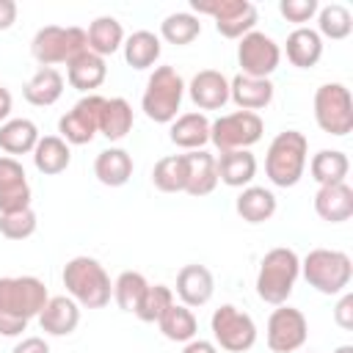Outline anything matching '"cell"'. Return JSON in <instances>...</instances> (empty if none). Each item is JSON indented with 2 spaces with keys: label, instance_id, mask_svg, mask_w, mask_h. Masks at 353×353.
I'll return each instance as SVG.
<instances>
[{
  "label": "cell",
  "instance_id": "8d00e7d4",
  "mask_svg": "<svg viewBox=\"0 0 353 353\" xmlns=\"http://www.w3.org/2000/svg\"><path fill=\"white\" fill-rule=\"evenodd\" d=\"M353 30V17L342 3H328L323 8H317V33L320 39H331V41H342L347 39Z\"/></svg>",
  "mask_w": 353,
  "mask_h": 353
},
{
  "label": "cell",
  "instance_id": "44dd1931",
  "mask_svg": "<svg viewBox=\"0 0 353 353\" xmlns=\"http://www.w3.org/2000/svg\"><path fill=\"white\" fill-rule=\"evenodd\" d=\"M108 77V66H105V58L94 55L91 50L80 52L74 61L66 63V80L72 88L83 91V94H91L94 88H99Z\"/></svg>",
  "mask_w": 353,
  "mask_h": 353
},
{
  "label": "cell",
  "instance_id": "e575fe53",
  "mask_svg": "<svg viewBox=\"0 0 353 353\" xmlns=\"http://www.w3.org/2000/svg\"><path fill=\"white\" fill-rule=\"evenodd\" d=\"M157 325H160V334L171 342H190L196 339V331H199L196 314L182 303H171L157 320Z\"/></svg>",
  "mask_w": 353,
  "mask_h": 353
},
{
  "label": "cell",
  "instance_id": "4316f807",
  "mask_svg": "<svg viewBox=\"0 0 353 353\" xmlns=\"http://www.w3.org/2000/svg\"><path fill=\"white\" fill-rule=\"evenodd\" d=\"M25 99L36 108H50L61 99L63 94V74L55 69V66H41L22 88Z\"/></svg>",
  "mask_w": 353,
  "mask_h": 353
},
{
  "label": "cell",
  "instance_id": "74e56055",
  "mask_svg": "<svg viewBox=\"0 0 353 353\" xmlns=\"http://www.w3.org/2000/svg\"><path fill=\"white\" fill-rule=\"evenodd\" d=\"M201 33V22L193 11H176V14H168L163 22H160V36L168 41V44H176V47H185L190 44L193 39H199Z\"/></svg>",
  "mask_w": 353,
  "mask_h": 353
},
{
  "label": "cell",
  "instance_id": "f6af8a7d",
  "mask_svg": "<svg viewBox=\"0 0 353 353\" xmlns=\"http://www.w3.org/2000/svg\"><path fill=\"white\" fill-rule=\"evenodd\" d=\"M14 22H17V3L0 0V30H8Z\"/></svg>",
  "mask_w": 353,
  "mask_h": 353
},
{
  "label": "cell",
  "instance_id": "484cf974",
  "mask_svg": "<svg viewBox=\"0 0 353 353\" xmlns=\"http://www.w3.org/2000/svg\"><path fill=\"white\" fill-rule=\"evenodd\" d=\"M287 61L298 69H312L320 58H323V39L317 30L312 28H295L290 36H287Z\"/></svg>",
  "mask_w": 353,
  "mask_h": 353
},
{
  "label": "cell",
  "instance_id": "ac0fdd59",
  "mask_svg": "<svg viewBox=\"0 0 353 353\" xmlns=\"http://www.w3.org/2000/svg\"><path fill=\"white\" fill-rule=\"evenodd\" d=\"M77 323H80V306L69 295H52L39 314L41 331L50 336H69L77 328Z\"/></svg>",
  "mask_w": 353,
  "mask_h": 353
},
{
  "label": "cell",
  "instance_id": "836d02e7",
  "mask_svg": "<svg viewBox=\"0 0 353 353\" xmlns=\"http://www.w3.org/2000/svg\"><path fill=\"white\" fill-rule=\"evenodd\" d=\"M350 171V160L345 152L339 149H320L312 163H309V174L317 185H334V182H345Z\"/></svg>",
  "mask_w": 353,
  "mask_h": 353
},
{
  "label": "cell",
  "instance_id": "ffe728a7",
  "mask_svg": "<svg viewBox=\"0 0 353 353\" xmlns=\"http://www.w3.org/2000/svg\"><path fill=\"white\" fill-rule=\"evenodd\" d=\"M314 212L328 223H342L353 215V188L347 182L320 185L314 193Z\"/></svg>",
  "mask_w": 353,
  "mask_h": 353
},
{
  "label": "cell",
  "instance_id": "d6a6232c",
  "mask_svg": "<svg viewBox=\"0 0 353 353\" xmlns=\"http://www.w3.org/2000/svg\"><path fill=\"white\" fill-rule=\"evenodd\" d=\"M124 61L132 66V69H149L154 66V61L160 58V36H154L152 30H135L124 39Z\"/></svg>",
  "mask_w": 353,
  "mask_h": 353
},
{
  "label": "cell",
  "instance_id": "8fae6325",
  "mask_svg": "<svg viewBox=\"0 0 353 353\" xmlns=\"http://www.w3.org/2000/svg\"><path fill=\"white\" fill-rule=\"evenodd\" d=\"M190 8L212 17L223 39H243L256 25V6L248 0H190Z\"/></svg>",
  "mask_w": 353,
  "mask_h": 353
},
{
  "label": "cell",
  "instance_id": "9a60e30c",
  "mask_svg": "<svg viewBox=\"0 0 353 353\" xmlns=\"http://www.w3.org/2000/svg\"><path fill=\"white\" fill-rule=\"evenodd\" d=\"M30 207V185L17 157H0V215Z\"/></svg>",
  "mask_w": 353,
  "mask_h": 353
},
{
  "label": "cell",
  "instance_id": "7c38bea8",
  "mask_svg": "<svg viewBox=\"0 0 353 353\" xmlns=\"http://www.w3.org/2000/svg\"><path fill=\"white\" fill-rule=\"evenodd\" d=\"M102 105H105V97H99V94H85L83 99H77L74 108L58 119V135L74 146L91 143L94 135L99 132Z\"/></svg>",
  "mask_w": 353,
  "mask_h": 353
},
{
  "label": "cell",
  "instance_id": "30bf717a",
  "mask_svg": "<svg viewBox=\"0 0 353 353\" xmlns=\"http://www.w3.org/2000/svg\"><path fill=\"white\" fill-rule=\"evenodd\" d=\"M262 132H265V124L259 113H251V110H234L210 121V141L221 154L254 146L262 138Z\"/></svg>",
  "mask_w": 353,
  "mask_h": 353
},
{
  "label": "cell",
  "instance_id": "f1b7e54d",
  "mask_svg": "<svg viewBox=\"0 0 353 353\" xmlns=\"http://www.w3.org/2000/svg\"><path fill=\"white\" fill-rule=\"evenodd\" d=\"M30 154H33V165L47 176H55V174L66 171L69 163H72V149L61 135L39 138V143H36V149Z\"/></svg>",
  "mask_w": 353,
  "mask_h": 353
},
{
  "label": "cell",
  "instance_id": "c3c4849f",
  "mask_svg": "<svg viewBox=\"0 0 353 353\" xmlns=\"http://www.w3.org/2000/svg\"><path fill=\"white\" fill-rule=\"evenodd\" d=\"M334 353H353V345H339Z\"/></svg>",
  "mask_w": 353,
  "mask_h": 353
},
{
  "label": "cell",
  "instance_id": "277c9868",
  "mask_svg": "<svg viewBox=\"0 0 353 353\" xmlns=\"http://www.w3.org/2000/svg\"><path fill=\"white\" fill-rule=\"evenodd\" d=\"M306 154H309V141L298 130H284L279 132L265 154V174L276 188H292L301 182L303 168H306Z\"/></svg>",
  "mask_w": 353,
  "mask_h": 353
},
{
  "label": "cell",
  "instance_id": "7402d4cb",
  "mask_svg": "<svg viewBox=\"0 0 353 353\" xmlns=\"http://www.w3.org/2000/svg\"><path fill=\"white\" fill-rule=\"evenodd\" d=\"M168 138H171L174 146H179L185 152H196L210 141V119L204 113H199V110L182 113V116H176L171 121Z\"/></svg>",
  "mask_w": 353,
  "mask_h": 353
},
{
  "label": "cell",
  "instance_id": "7bdbcfd3",
  "mask_svg": "<svg viewBox=\"0 0 353 353\" xmlns=\"http://www.w3.org/2000/svg\"><path fill=\"white\" fill-rule=\"evenodd\" d=\"M334 320L342 331H350L353 328V292H342L336 309H334Z\"/></svg>",
  "mask_w": 353,
  "mask_h": 353
},
{
  "label": "cell",
  "instance_id": "8992f818",
  "mask_svg": "<svg viewBox=\"0 0 353 353\" xmlns=\"http://www.w3.org/2000/svg\"><path fill=\"white\" fill-rule=\"evenodd\" d=\"M185 97V80L174 66H157L143 88L141 110L157 124H171Z\"/></svg>",
  "mask_w": 353,
  "mask_h": 353
},
{
  "label": "cell",
  "instance_id": "ee69618b",
  "mask_svg": "<svg viewBox=\"0 0 353 353\" xmlns=\"http://www.w3.org/2000/svg\"><path fill=\"white\" fill-rule=\"evenodd\" d=\"M11 353H50V345L41 336H25Z\"/></svg>",
  "mask_w": 353,
  "mask_h": 353
},
{
  "label": "cell",
  "instance_id": "4fadbf2b",
  "mask_svg": "<svg viewBox=\"0 0 353 353\" xmlns=\"http://www.w3.org/2000/svg\"><path fill=\"white\" fill-rule=\"evenodd\" d=\"M281 61V47L262 30H251L240 39L237 44V63L240 74L248 77H270L279 69Z\"/></svg>",
  "mask_w": 353,
  "mask_h": 353
},
{
  "label": "cell",
  "instance_id": "ba28073f",
  "mask_svg": "<svg viewBox=\"0 0 353 353\" xmlns=\"http://www.w3.org/2000/svg\"><path fill=\"white\" fill-rule=\"evenodd\" d=\"M314 121L328 135H347L353 130V99L345 83H323L314 91Z\"/></svg>",
  "mask_w": 353,
  "mask_h": 353
},
{
  "label": "cell",
  "instance_id": "d6986e66",
  "mask_svg": "<svg viewBox=\"0 0 353 353\" xmlns=\"http://www.w3.org/2000/svg\"><path fill=\"white\" fill-rule=\"evenodd\" d=\"M229 99L240 110H262L273 99V83L270 77H248V74H234L229 80Z\"/></svg>",
  "mask_w": 353,
  "mask_h": 353
},
{
  "label": "cell",
  "instance_id": "2e32d148",
  "mask_svg": "<svg viewBox=\"0 0 353 353\" xmlns=\"http://www.w3.org/2000/svg\"><path fill=\"white\" fill-rule=\"evenodd\" d=\"M185 88L199 110H221L229 102V80L218 69L196 72L190 85H185Z\"/></svg>",
  "mask_w": 353,
  "mask_h": 353
},
{
  "label": "cell",
  "instance_id": "7a4b0ae2",
  "mask_svg": "<svg viewBox=\"0 0 353 353\" xmlns=\"http://www.w3.org/2000/svg\"><path fill=\"white\" fill-rule=\"evenodd\" d=\"M61 279H63V287H66L69 298L77 306L102 309V306L110 303V295H113L110 276L94 256H72L63 265Z\"/></svg>",
  "mask_w": 353,
  "mask_h": 353
},
{
  "label": "cell",
  "instance_id": "bcb514c9",
  "mask_svg": "<svg viewBox=\"0 0 353 353\" xmlns=\"http://www.w3.org/2000/svg\"><path fill=\"white\" fill-rule=\"evenodd\" d=\"M182 353H218V347L210 339H190V342H185Z\"/></svg>",
  "mask_w": 353,
  "mask_h": 353
},
{
  "label": "cell",
  "instance_id": "e0dca14e",
  "mask_svg": "<svg viewBox=\"0 0 353 353\" xmlns=\"http://www.w3.org/2000/svg\"><path fill=\"white\" fill-rule=\"evenodd\" d=\"M215 292V279L210 273V268L204 265H185L176 273V295L182 301V306L193 309V306H204Z\"/></svg>",
  "mask_w": 353,
  "mask_h": 353
},
{
  "label": "cell",
  "instance_id": "7dc6e473",
  "mask_svg": "<svg viewBox=\"0 0 353 353\" xmlns=\"http://www.w3.org/2000/svg\"><path fill=\"white\" fill-rule=\"evenodd\" d=\"M11 105H14L11 91L0 85V124H6V121H8V116H11Z\"/></svg>",
  "mask_w": 353,
  "mask_h": 353
},
{
  "label": "cell",
  "instance_id": "603a6c76",
  "mask_svg": "<svg viewBox=\"0 0 353 353\" xmlns=\"http://www.w3.org/2000/svg\"><path fill=\"white\" fill-rule=\"evenodd\" d=\"M185 165H188V182H185V193L190 196H207L215 190L218 185V168H215V157L204 149L196 152H185Z\"/></svg>",
  "mask_w": 353,
  "mask_h": 353
},
{
  "label": "cell",
  "instance_id": "6da1fadb",
  "mask_svg": "<svg viewBox=\"0 0 353 353\" xmlns=\"http://www.w3.org/2000/svg\"><path fill=\"white\" fill-rule=\"evenodd\" d=\"M50 292L36 276L0 279V336H19L33 317L41 314Z\"/></svg>",
  "mask_w": 353,
  "mask_h": 353
},
{
  "label": "cell",
  "instance_id": "1f68e13d",
  "mask_svg": "<svg viewBox=\"0 0 353 353\" xmlns=\"http://www.w3.org/2000/svg\"><path fill=\"white\" fill-rule=\"evenodd\" d=\"M132 105L124 97H110L102 105V116H99V132L108 141H121L130 130H132Z\"/></svg>",
  "mask_w": 353,
  "mask_h": 353
},
{
  "label": "cell",
  "instance_id": "9c48e42d",
  "mask_svg": "<svg viewBox=\"0 0 353 353\" xmlns=\"http://www.w3.org/2000/svg\"><path fill=\"white\" fill-rule=\"evenodd\" d=\"M210 328L215 336V347L229 350V353H245L256 342V323L251 320L248 312H243L232 303H223L212 312Z\"/></svg>",
  "mask_w": 353,
  "mask_h": 353
},
{
  "label": "cell",
  "instance_id": "f35d334b",
  "mask_svg": "<svg viewBox=\"0 0 353 353\" xmlns=\"http://www.w3.org/2000/svg\"><path fill=\"white\" fill-rule=\"evenodd\" d=\"M146 287H149V281H146L141 273H135V270H124V273L113 281V298H116L119 309H121V312H132V314H135L138 301L143 298Z\"/></svg>",
  "mask_w": 353,
  "mask_h": 353
},
{
  "label": "cell",
  "instance_id": "f546056e",
  "mask_svg": "<svg viewBox=\"0 0 353 353\" xmlns=\"http://www.w3.org/2000/svg\"><path fill=\"white\" fill-rule=\"evenodd\" d=\"M39 127L30 119H8L6 124H0V149L8 157L17 154H30L39 143Z\"/></svg>",
  "mask_w": 353,
  "mask_h": 353
},
{
  "label": "cell",
  "instance_id": "d590c367",
  "mask_svg": "<svg viewBox=\"0 0 353 353\" xmlns=\"http://www.w3.org/2000/svg\"><path fill=\"white\" fill-rule=\"evenodd\" d=\"M152 182L163 193H182L188 182V165L185 154H165L152 168Z\"/></svg>",
  "mask_w": 353,
  "mask_h": 353
},
{
  "label": "cell",
  "instance_id": "5b68a950",
  "mask_svg": "<svg viewBox=\"0 0 353 353\" xmlns=\"http://www.w3.org/2000/svg\"><path fill=\"white\" fill-rule=\"evenodd\" d=\"M301 273L323 295H342L353 276V262L345 251L336 248H312L301 259Z\"/></svg>",
  "mask_w": 353,
  "mask_h": 353
},
{
  "label": "cell",
  "instance_id": "4dcf8cb0",
  "mask_svg": "<svg viewBox=\"0 0 353 353\" xmlns=\"http://www.w3.org/2000/svg\"><path fill=\"white\" fill-rule=\"evenodd\" d=\"M85 36H88V50L94 55H99V58L113 55L124 44V28H121V22L116 17H97L88 25Z\"/></svg>",
  "mask_w": 353,
  "mask_h": 353
},
{
  "label": "cell",
  "instance_id": "681fc988",
  "mask_svg": "<svg viewBox=\"0 0 353 353\" xmlns=\"http://www.w3.org/2000/svg\"><path fill=\"white\" fill-rule=\"evenodd\" d=\"M309 353H312V350H309Z\"/></svg>",
  "mask_w": 353,
  "mask_h": 353
},
{
  "label": "cell",
  "instance_id": "60d3db41",
  "mask_svg": "<svg viewBox=\"0 0 353 353\" xmlns=\"http://www.w3.org/2000/svg\"><path fill=\"white\" fill-rule=\"evenodd\" d=\"M36 212L28 210H17V212H3L0 215V234L8 240H25L36 232Z\"/></svg>",
  "mask_w": 353,
  "mask_h": 353
},
{
  "label": "cell",
  "instance_id": "52a82bcc",
  "mask_svg": "<svg viewBox=\"0 0 353 353\" xmlns=\"http://www.w3.org/2000/svg\"><path fill=\"white\" fill-rule=\"evenodd\" d=\"M88 50V36L83 28H61V25H44L36 30L30 41V55L41 66H55V63H69L80 52Z\"/></svg>",
  "mask_w": 353,
  "mask_h": 353
},
{
  "label": "cell",
  "instance_id": "b9f144b4",
  "mask_svg": "<svg viewBox=\"0 0 353 353\" xmlns=\"http://www.w3.org/2000/svg\"><path fill=\"white\" fill-rule=\"evenodd\" d=\"M317 0H281L279 3V11L287 22H295L303 28V22H309L314 14H317Z\"/></svg>",
  "mask_w": 353,
  "mask_h": 353
},
{
  "label": "cell",
  "instance_id": "3957f363",
  "mask_svg": "<svg viewBox=\"0 0 353 353\" xmlns=\"http://www.w3.org/2000/svg\"><path fill=\"white\" fill-rule=\"evenodd\" d=\"M298 276H301V256L287 245H276L259 262L256 295L270 306H281L292 295Z\"/></svg>",
  "mask_w": 353,
  "mask_h": 353
},
{
  "label": "cell",
  "instance_id": "cb8c5ba5",
  "mask_svg": "<svg viewBox=\"0 0 353 353\" xmlns=\"http://www.w3.org/2000/svg\"><path fill=\"white\" fill-rule=\"evenodd\" d=\"M215 168H218V182L229 188H248L251 179L256 176V157L248 149L223 152L221 157H215Z\"/></svg>",
  "mask_w": 353,
  "mask_h": 353
},
{
  "label": "cell",
  "instance_id": "ab89813d",
  "mask_svg": "<svg viewBox=\"0 0 353 353\" xmlns=\"http://www.w3.org/2000/svg\"><path fill=\"white\" fill-rule=\"evenodd\" d=\"M171 303H174L171 287H165V284H149L146 292H143V298L138 301L135 314H138V320H143V323H157V320L163 317V312H165Z\"/></svg>",
  "mask_w": 353,
  "mask_h": 353
},
{
  "label": "cell",
  "instance_id": "5bb4252c",
  "mask_svg": "<svg viewBox=\"0 0 353 353\" xmlns=\"http://www.w3.org/2000/svg\"><path fill=\"white\" fill-rule=\"evenodd\" d=\"M309 336V323L301 309L287 303L276 306L268 317V347L273 353H295Z\"/></svg>",
  "mask_w": 353,
  "mask_h": 353
},
{
  "label": "cell",
  "instance_id": "83f0119b",
  "mask_svg": "<svg viewBox=\"0 0 353 353\" xmlns=\"http://www.w3.org/2000/svg\"><path fill=\"white\" fill-rule=\"evenodd\" d=\"M234 210L248 223H265V221H270L276 215V196L268 188L248 185V188L240 190V196L234 201Z\"/></svg>",
  "mask_w": 353,
  "mask_h": 353
},
{
  "label": "cell",
  "instance_id": "d4e9b609",
  "mask_svg": "<svg viewBox=\"0 0 353 353\" xmlns=\"http://www.w3.org/2000/svg\"><path fill=\"white\" fill-rule=\"evenodd\" d=\"M94 176L108 185V188H121L130 182L132 176V157L127 149H119V146H110V149H102L94 160Z\"/></svg>",
  "mask_w": 353,
  "mask_h": 353
}]
</instances>
